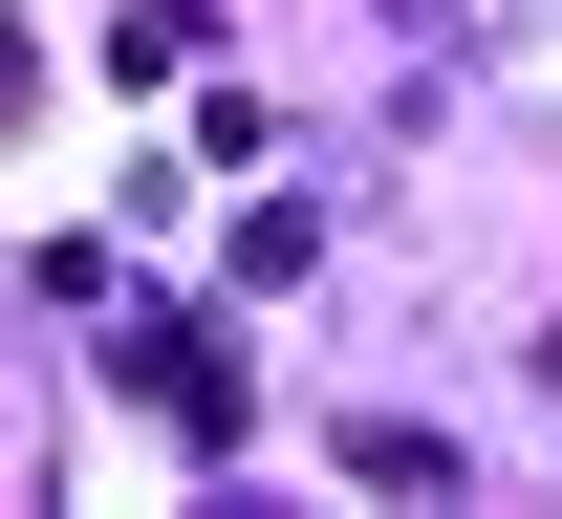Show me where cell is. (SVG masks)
<instances>
[{
    "mask_svg": "<svg viewBox=\"0 0 562 519\" xmlns=\"http://www.w3.org/2000/svg\"><path fill=\"white\" fill-rule=\"evenodd\" d=\"M131 390L173 433H238V347H195V325H131Z\"/></svg>",
    "mask_w": 562,
    "mask_h": 519,
    "instance_id": "1",
    "label": "cell"
},
{
    "mask_svg": "<svg viewBox=\"0 0 562 519\" xmlns=\"http://www.w3.org/2000/svg\"><path fill=\"white\" fill-rule=\"evenodd\" d=\"M22 109H44V44H22V22H0V131H22Z\"/></svg>",
    "mask_w": 562,
    "mask_h": 519,
    "instance_id": "2",
    "label": "cell"
}]
</instances>
